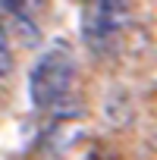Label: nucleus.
Instances as JSON below:
<instances>
[{"label":"nucleus","mask_w":157,"mask_h":160,"mask_svg":"<svg viewBox=\"0 0 157 160\" xmlns=\"http://www.w3.org/2000/svg\"><path fill=\"white\" fill-rule=\"evenodd\" d=\"M13 72V50H10V38L3 32V25H0V82Z\"/></svg>","instance_id":"obj_3"},{"label":"nucleus","mask_w":157,"mask_h":160,"mask_svg":"<svg viewBox=\"0 0 157 160\" xmlns=\"http://www.w3.org/2000/svg\"><path fill=\"white\" fill-rule=\"evenodd\" d=\"M129 25V3L98 0L82 7V38L94 53H113Z\"/></svg>","instance_id":"obj_2"},{"label":"nucleus","mask_w":157,"mask_h":160,"mask_svg":"<svg viewBox=\"0 0 157 160\" xmlns=\"http://www.w3.org/2000/svg\"><path fill=\"white\" fill-rule=\"evenodd\" d=\"M28 94L35 107L47 110L57 119L82 116V101L75 94V60L66 44H53L41 53L28 75Z\"/></svg>","instance_id":"obj_1"}]
</instances>
